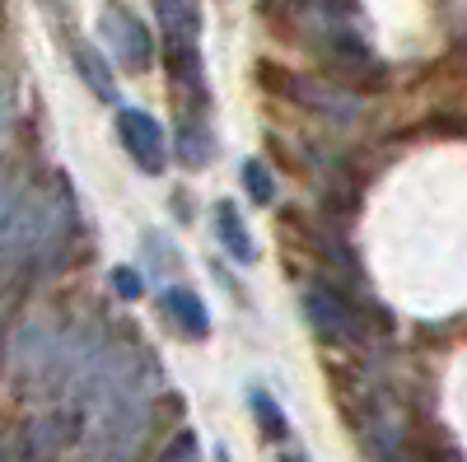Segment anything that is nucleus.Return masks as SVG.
<instances>
[{
	"label": "nucleus",
	"mask_w": 467,
	"mask_h": 462,
	"mask_svg": "<svg viewBox=\"0 0 467 462\" xmlns=\"http://www.w3.org/2000/svg\"><path fill=\"white\" fill-rule=\"evenodd\" d=\"M215 462H229V453H224V448H215Z\"/></svg>",
	"instance_id": "15"
},
{
	"label": "nucleus",
	"mask_w": 467,
	"mask_h": 462,
	"mask_svg": "<svg viewBox=\"0 0 467 462\" xmlns=\"http://www.w3.org/2000/svg\"><path fill=\"white\" fill-rule=\"evenodd\" d=\"M43 201L28 191L24 178H0V262L33 257Z\"/></svg>",
	"instance_id": "1"
},
{
	"label": "nucleus",
	"mask_w": 467,
	"mask_h": 462,
	"mask_svg": "<svg viewBox=\"0 0 467 462\" xmlns=\"http://www.w3.org/2000/svg\"><path fill=\"white\" fill-rule=\"evenodd\" d=\"M244 187H248V197L257 201V206H271L276 201V178H271V169L262 164V159H244Z\"/></svg>",
	"instance_id": "11"
},
{
	"label": "nucleus",
	"mask_w": 467,
	"mask_h": 462,
	"mask_svg": "<svg viewBox=\"0 0 467 462\" xmlns=\"http://www.w3.org/2000/svg\"><path fill=\"white\" fill-rule=\"evenodd\" d=\"M178 159L187 169H202V164L215 159V140H211V131H202V118H182V127H178Z\"/></svg>",
	"instance_id": "9"
},
{
	"label": "nucleus",
	"mask_w": 467,
	"mask_h": 462,
	"mask_svg": "<svg viewBox=\"0 0 467 462\" xmlns=\"http://www.w3.org/2000/svg\"><path fill=\"white\" fill-rule=\"evenodd\" d=\"M5 122H10V80L0 75V136H5Z\"/></svg>",
	"instance_id": "13"
},
{
	"label": "nucleus",
	"mask_w": 467,
	"mask_h": 462,
	"mask_svg": "<svg viewBox=\"0 0 467 462\" xmlns=\"http://www.w3.org/2000/svg\"><path fill=\"white\" fill-rule=\"evenodd\" d=\"M276 89L285 98H295L299 108L308 112H318V118H332V122H350V118H360V98L356 94H346L337 85H323V80H308V75H281Z\"/></svg>",
	"instance_id": "3"
},
{
	"label": "nucleus",
	"mask_w": 467,
	"mask_h": 462,
	"mask_svg": "<svg viewBox=\"0 0 467 462\" xmlns=\"http://www.w3.org/2000/svg\"><path fill=\"white\" fill-rule=\"evenodd\" d=\"M117 136H122L127 154L145 173H160L164 169V131H160V122H154L150 112L122 108V112H117Z\"/></svg>",
	"instance_id": "4"
},
{
	"label": "nucleus",
	"mask_w": 467,
	"mask_h": 462,
	"mask_svg": "<svg viewBox=\"0 0 467 462\" xmlns=\"http://www.w3.org/2000/svg\"><path fill=\"white\" fill-rule=\"evenodd\" d=\"M248 406H253V416H257V426H262L266 439H285V435H290V420H285V411H281L276 402H271V393L253 388V393H248Z\"/></svg>",
	"instance_id": "10"
},
{
	"label": "nucleus",
	"mask_w": 467,
	"mask_h": 462,
	"mask_svg": "<svg viewBox=\"0 0 467 462\" xmlns=\"http://www.w3.org/2000/svg\"><path fill=\"white\" fill-rule=\"evenodd\" d=\"M211 220H215V239L224 243V252L234 262H244V266L257 262V243H253V234H248L244 220H239V206H234V201H215Z\"/></svg>",
	"instance_id": "6"
},
{
	"label": "nucleus",
	"mask_w": 467,
	"mask_h": 462,
	"mask_svg": "<svg viewBox=\"0 0 467 462\" xmlns=\"http://www.w3.org/2000/svg\"><path fill=\"white\" fill-rule=\"evenodd\" d=\"M99 37L112 47V56L127 70H150L154 66V37H150L145 19L131 5H122V0H108V5L99 10Z\"/></svg>",
	"instance_id": "2"
},
{
	"label": "nucleus",
	"mask_w": 467,
	"mask_h": 462,
	"mask_svg": "<svg viewBox=\"0 0 467 462\" xmlns=\"http://www.w3.org/2000/svg\"><path fill=\"white\" fill-rule=\"evenodd\" d=\"M164 313H169V323H178L187 336H206L211 332V313H206V303L192 294V290H164Z\"/></svg>",
	"instance_id": "7"
},
{
	"label": "nucleus",
	"mask_w": 467,
	"mask_h": 462,
	"mask_svg": "<svg viewBox=\"0 0 467 462\" xmlns=\"http://www.w3.org/2000/svg\"><path fill=\"white\" fill-rule=\"evenodd\" d=\"M70 56H75V70L85 75V85L99 94V98H117V80H112V70H108V61L89 47V43H70Z\"/></svg>",
	"instance_id": "8"
},
{
	"label": "nucleus",
	"mask_w": 467,
	"mask_h": 462,
	"mask_svg": "<svg viewBox=\"0 0 467 462\" xmlns=\"http://www.w3.org/2000/svg\"><path fill=\"white\" fill-rule=\"evenodd\" d=\"M281 462H308L304 453H281Z\"/></svg>",
	"instance_id": "14"
},
{
	"label": "nucleus",
	"mask_w": 467,
	"mask_h": 462,
	"mask_svg": "<svg viewBox=\"0 0 467 462\" xmlns=\"http://www.w3.org/2000/svg\"><path fill=\"white\" fill-rule=\"evenodd\" d=\"M112 290L122 299H136L145 290V281H140V272H131V266H117V272H112Z\"/></svg>",
	"instance_id": "12"
},
{
	"label": "nucleus",
	"mask_w": 467,
	"mask_h": 462,
	"mask_svg": "<svg viewBox=\"0 0 467 462\" xmlns=\"http://www.w3.org/2000/svg\"><path fill=\"white\" fill-rule=\"evenodd\" d=\"M304 313L323 336L332 341H356L360 336V323H356V308H350L332 285H308L304 290Z\"/></svg>",
	"instance_id": "5"
}]
</instances>
